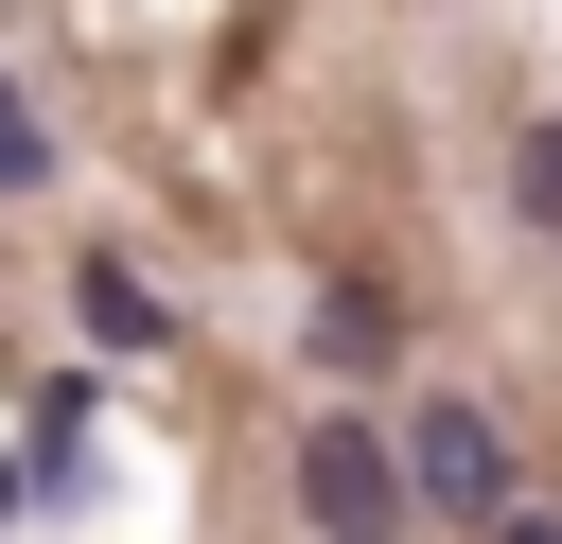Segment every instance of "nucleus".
Returning a JSON list of instances; mask_svg holds the SVG:
<instances>
[{"label":"nucleus","mask_w":562,"mask_h":544,"mask_svg":"<svg viewBox=\"0 0 562 544\" xmlns=\"http://www.w3.org/2000/svg\"><path fill=\"white\" fill-rule=\"evenodd\" d=\"M404 509H422V491H404V439H369V421L334 404V421L299 439V526H316V544H404Z\"/></svg>","instance_id":"f257e3e1"},{"label":"nucleus","mask_w":562,"mask_h":544,"mask_svg":"<svg viewBox=\"0 0 562 544\" xmlns=\"http://www.w3.org/2000/svg\"><path fill=\"white\" fill-rule=\"evenodd\" d=\"M404 491H422L439 526H509V439H492L474 404H404Z\"/></svg>","instance_id":"f03ea898"},{"label":"nucleus","mask_w":562,"mask_h":544,"mask_svg":"<svg viewBox=\"0 0 562 544\" xmlns=\"http://www.w3.org/2000/svg\"><path fill=\"white\" fill-rule=\"evenodd\" d=\"M509 211L562 246V123H527V140H509Z\"/></svg>","instance_id":"7ed1b4c3"},{"label":"nucleus","mask_w":562,"mask_h":544,"mask_svg":"<svg viewBox=\"0 0 562 544\" xmlns=\"http://www.w3.org/2000/svg\"><path fill=\"white\" fill-rule=\"evenodd\" d=\"M316 351H334V369H369V351H386V298H369V281H334V298H316Z\"/></svg>","instance_id":"20e7f679"},{"label":"nucleus","mask_w":562,"mask_h":544,"mask_svg":"<svg viewBox=\"0 0 562 544\" xmlns=\"http://www.w3.org/2000/svg\"><path fill=\"white\" fill-rule=\"evenodd\" d=\"M35 175H53V140H35V105L0 88V193H35Z\"/></svg>","instance_id":"39448f33"},{"label":"nucleus","mask_w":562,"mask_h":544,"mask_svg":"<svg viewBox=\"0 0 562 544\" xmlns=\"http://www.w3.org/2000/svg\"><path fill=\"white\" fill-rule=\"evenodd\" d=\"M492 544H562V509H509V526H492Z\"/></svg>","instance_id":"423d86ee"}]
</instances>
